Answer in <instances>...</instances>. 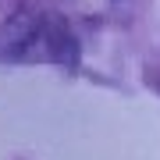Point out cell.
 <instances>
[{
    "label": "cell",
    "instance_id": "cell-1",
    "mask_svg": "<svg viewBox=\"0 0 160 160\" xmlns=\"http://www.w3.org/2000/svg\"><path fill=\"white\" fill-rule=\"evenodd\" d=\"M32 57H43V61H57V64H75L78 61V43L68 29V22L57 14H43V25H39V36H36V46H32Z\"/></svg>",
    "mask_w": 160,
    "mask_h": 160
},
{
    "label": "cell",
    "instance_id": "cell-2",
    "mask_svg": "<svg viewBox=\"0 0 160 160\" xmlns=\"http://www.w3.org/2000/svg\"><path fill=\"white\" fill-rule=\"evenodd\" d=\"M43 18H36L29 7H18V11L4 22V53L11 61H32V46L39 36Z\"/></svg>",
    "mask_w": 160,
    "mask_h": 160
}]
</instances>
